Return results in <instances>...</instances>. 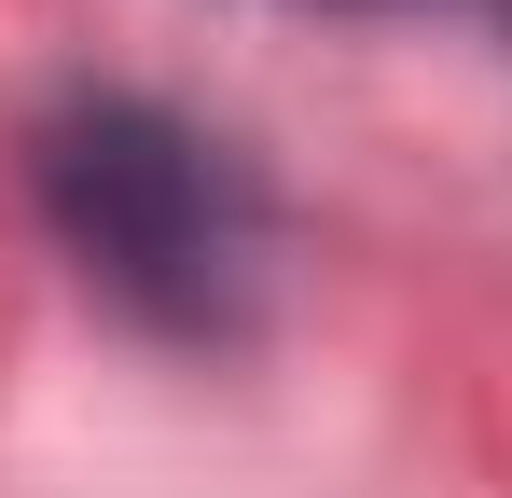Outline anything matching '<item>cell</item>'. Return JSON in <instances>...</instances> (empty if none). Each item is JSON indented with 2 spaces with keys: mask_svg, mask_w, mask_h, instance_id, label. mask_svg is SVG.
I'll list each match as a JSON object with an SVG mask.
<instances>
[{
  "mask_svg": "<svg viewBox=\"0 0 512 498\" xmlns=\"http://www.w3.org/2000/svg\"><path fill=\"white\" fill-rule=\"evenodd\" d=\"M28 194H42L56 249L84 263V291H111L139 332L236 346L263 319L277 222H263V180L194 111L125 97V83H84V97H56L28 125Z\"/></svg>",
  "mask_w": 512,
  "mask_h": 498,
  "instance_id": "cell-1",
  "label": "cell"
},
{
  "mask_svg": "<svg viewBox=\"0 0 512 498\" xmlns=\"http://www.w3.org/2000/svg\"><path fill=\"white\" fill-rule=\"evenodd\" d=\"M305 14H485V28H512V0H305Z\"/></svg>",
  "mask_w": 512,
  "mask_h": 498,
  "instance_id": "cell-2",
  "label": "cell"
}]
</instances>
